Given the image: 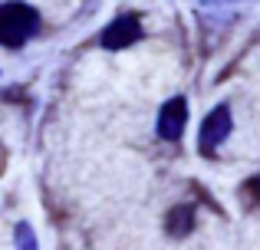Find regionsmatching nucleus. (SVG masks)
Returning <instances> with one entry per match:
<instances>
[{
  "mask_svg": "<svg viewBox=\"0 0 260 250\" xmlns=\"http://www.w3.org/2000/svg\"><path fill=\"white\" fill-rule=\"evenodd\" d=\"M231 125H234L231 105H214V109L204 116L201 132H198V145H201V152H214V148L231 135Z\"/></svg>",
  "mask_w": 260,
  "mask_h": 250,
  "instance_id": "7ed1b4c3",
  "label": "nucleus"
},
{
  "mask_svg": "<svg viewBox=\"0 0 260 250\" xmlns=\"http://www.w3.org/2000/svg\"><path fill=\"white\" fill-rule=\"evenodd\" d=\"M241 194H244L247 201H257V204H260V174H257V178H250L247 185L241 188Z\"/></svg>",
  "mask_w": 260,
  "mask_h": 250,
  "instance_id": "0eeeda50",
  "label": "nucleus"
},
{
  "mask_svg": "<svg viewBox=\"0 0 260 250\" xmlns=\"http://www.w3.org/2000/svg\"><path fill=\"white\" fill-rule=\"evenodd\" d=\"M184 125H188V99L184 96L168 99V102L158 109V122H155L158 135L165 141H178L184 135Z\"/></svg>",
  "mask_w": 260,
  "mask_h": 250,
  "instance_id": "20e7f679",
  "label": "nucleus"
},
{
  "mask_svg": "<svg viewBox=\"0 0 260 250\" xmlns=\"http://www.w3.org/2000/svg\"><path fill=\"white\" fill-rule=\"evenodd\" d=\"M142 37H145V30H142L139 13L125 10L99 33V43L106 46V50H125V46H135Z\"/></svg>",
  "mask_w": 260,
  "mask_h": 250,
  "instance_id": "f03ea898",
  "label": "nucleus"
},
{
  "mask_svg": "<svg viewBox=\"0 0 260 250\" xmlns=\"http://www.w3.org/2000/svg\"><path fill=\"white\" fill-rule=\"evenodd\" d=\"M194 224H198V218H194V207L191 204H175L172 211L165 214V231H168V237H188L191 231H194Z\"/></svg>",
  "mask_w": 260,
  "mask_h": 250,
  "instance_id": "39448f33",
  "label": "nucleus"
},
{
  "mask_svg": "<svg viewBox=\"0 0 260 250\" xmlns=\"http://www.w3.org/2000/svg\"><path fill=\"white\" fill-rule=\"evenodd\" d=\"M13 244H17V250H40L37 234H33V227L26 224V221H20V224L13 227Z\"/></svg>",
  "mask_w": 260,
  "mask_h": 250,
  "instance_id": "423d86ee",
  "label": "nucleus"
},
{
  "mask_svg": "<svg viewBox=\"0 0 260 250\" xmlns=\"http://www.w3.org/2000/svg\"><path fill=\"white\" fill-rule=\"evenodd\" d=\"M43 20H40L37 7L23 4V0H7L0 4V46L7 50H20L40 33Z\"/></svg>",
  "mask_w": 260,
  "mask_h": 250,
  "instance_id": "f257e3e1",
  "label": "nucleus"
}]
</instances>
